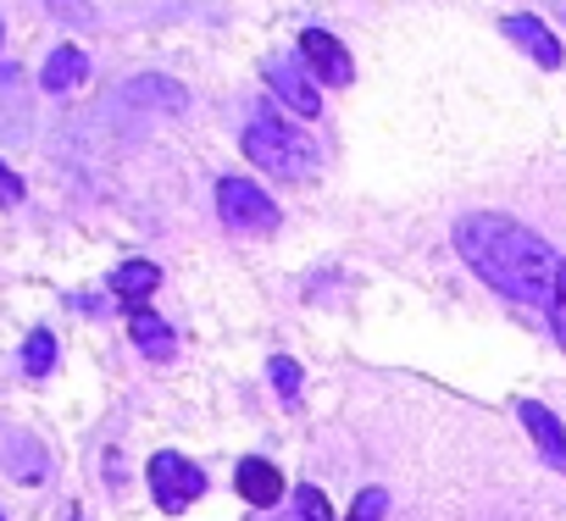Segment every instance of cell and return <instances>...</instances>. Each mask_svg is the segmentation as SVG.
<instances>
[{
	"label": "cell",
	"mask_w": 566,
	"mask_h": 521,
	"mask_svg": "<svg viewBox=\"0 0 566 521\" xmlns=\"http://www.w3.org/2000/svg\"><path fill=\"white\" fill-rule=\"evenodd\" d=\"M455 249H461L467 267H472L483 284H494L505 300H516V306H549L560 260H555V249H549L533 227H522L516 216L467 211V216L455 222Z\"/></svg>",
	"instance_id": "6da1fadb"
},
{
	"label": "cell",
	"mask_w": 566,
	"mask_h": 521,
	"mask_svg": "<svg viewBox=\"0 0 566 521\" xmlns=\"http://www.w3.org/2000/svg\"><path fill=\"white\" fill-rule=\"evenodd\" d=\"M244 156L261 167V172H272V178H283V183H301V178H312V167H317V150H312V139L301 134V128H290L283 117H272V111H261L250 128H244Z\"/></svg>",
	"instance_id": "7a4b0ae2"
},
{
	"label": "cell",
	"mask_w": 566,
	"mask_h": 521,
	"mask_svg": "<svg viewBox=\"0 0 566 521\" xmlns=\"http://www.w3.org/2000/svg\"><path fill=\"white\" fill-rule=\"evenodd\" d=\"M200 493H206V471L189 455H178V449H156L150 455V499H156V510L184 515Z\"/></svg>",
	"instance_id": "3957f363"
},
{
	"label": "cell",
	"mask_w": 566,
	"mask_h": 521,
	"mask_svg": "<svg viewBox=\"0 0 566 521\" xmlns=\"http://www.w3.org/2000/svg\"><path fill=\"white\" fill-rule=\"evenodd\" d=\"M217 216L239 233H272L277 227L272 194H261V183H250V178H217Z\"/></svg>",
	"instance_id": "277c9868"
},
{
	"label": "cell",
	"mask_w": 566,
	"mask_h": 521,
	"mask_svg": "<svg viewBox=\"0 0 566 521\" xmlns=\"http://www.w3.org/2000/svg\"><path fill=\"white\" fill-rule=\"evenodd\" d=\"M266 89H272V95H277L283 106H290L295 117H306V123H312V117L323 111L317 78H312V73L301 67V62H290V56H272V62H266Z\"/></svg>",
	"instance_id": "5b68a950"
},
{
	"label": "cell",
	"mask_w": 566,
	"mask_h": 521,
	"mask_svg": "<svg viewBox=\"0 0 566 521\" xmlns=\"http://www.w3.org/2000/svg\"><path fill=\"white\" fill-rule=\"evenodd\" d=\"M301 62H306V73H312L317 84H350V78H356L350 51H345L328 29H306V34H301Z\"/></svg>",
	"instance_id": "8992f818"
},
{
	"label": "cell",
	"mask_w": 566,
	"mask_h": 521,
	"mask_svg": "<svg viewBox=\"0 0 566 521\" xmlns=\"http://www.w3.org/2000/svg\"><path fill=\"white\" fill-rule=\"evenodd\" d=\"M516 416H522L527 438L538 444V455H544L555 471H566V427L555 422V411H544L538 400H522V405H516Z\"/></svg>",
	"instance_id": "52a82bcc"
},
{
	"label": "cell",
	"mask_w": 566,
	"mask_h": 521,
	"mask_svg": "<svg viewBox=\"0 0 566 521\" xmlns=\"http://www.w3.org/2000/svg\"><path fill=\"white\" fill-rule=\"evenodd\" d=\"M505 34H511V45H522L538 67H560V40L538 23V18H527V12H516V18H505Z\"/></svg>",
	"instance_id": "ba28073f"
},
{
	"label": "cell",
	"mask_w": 566,
	"mask_h": 521,
	"mask_svg": "<svg viewBox=\"0 0 566 521\" xmlns=\"http://www.w3.org/2000/svg\"><path fill=\"white\" fill-rule=\"evenodd\" d=\"M128 333H134V344H139V355L145 361H172V328L150 311V306H128Z\"/></svg>",
	"instance_id": "9c48e42d"
},
{
	"label": "cell",
	"mask_w": 566,
	"mask_h": 521,
	"mask_svg": "<svg viewBox=\"0 0 566 521\" xmlns=\"http://www.w3.org/2000/svg\"><path fill=\"white\" fill-rule=\"evenodd\" d=\"M233 488L255 504V510H272L277 499H283V477H277V466L272 460H239V477H233Z\"/></svg>",
	"instance_id": "30bf717a"
},
{
	"label": "cell",
	"mask_w": 566,
	"mask_h": 521,
	"mask_svg": "<svg viewBox=\"0 0 566 521\" xmlns=\"http://www.w3.org/2000/svg\"><path fill=\"white\" fill-rule=\"evenodd\" d=\"M156 284H161L156 260H123V267L112 273V295H117L123 306H145V300L156 295Z\"/></svg>",
	"instance_id": "8fae6325"
},
{
	"label": "cell",
	"mask_w": 566,
	"mask_h": 521,
	"mask_svg": "<svg viewBox=\"0 0 566 521\" xmlns=\"http://www.w3.org/2000/svg\"><path fill=\"white\" fill-rule=\"evenodd\" d=\"M84 78H90V56H84L78 45H56L51 62H45V73H40V84H45L51 95H67V89H78Z\"/></svg>",
	"instance_id": "7c38bea8"
},
{
	"label": "cell",
	"mask_w": 566,
	"mask_h": 521,
	"mask_svg": "<svg viewBox=\"0 0 566 521\" xmlns=\"http://www.w3.org/2000/svg\"><path fill=\"white\" fill-rule=\"evenodd\" d=\"M123 100L128 106H156V111H184L189 106V95H184V84H172V78H134L128 89H123Z\"/></svg>",
	"instance_id": "4fadbf2b"
},
{
	"label": "cell",
	"mask_w": 566,
	"mask_h": 521,
	"mask_svg": "<svg viewBox=\"0 0 566 521\" xmlns=\"http://www.w3.org/2000/svg\"><path fill=\"white\" fill-rule=\"evenodd\" d=\"M255 521H328V499H323V488H295V504L283 510V515H272V510H261Z\"/></svg>",
	"instance_id": "5bb4252c"
},
{
	"label": "cell",
	"mask_w": 566,
	"mask_h": 521,
	"mask_svg": "<svg viewBox=\"0 0 566 521\" xmlns=\"http://www.w3.org/2000/svg\"><path fill=\"white\" fill-rule=\"evenodd\" d=\"M51 366H56V333L34 328L29 344H23V372H29V378H45Z\"/></svg>",
	"instance_id": "9a60e30c"
},
{
	"label": "cell",
	"mask_w": 566,
	"mask_h": 521,
	"mask_svg": "<svg viewBox=\"0 0 566 521\" xmlns=\"http://www.w3.org/2000/svg\"><path fill=\"white\" fill-rule=\"evenodd\" d=\"M266 372H272V389H277L283 405H295V400H301V383H306V378H301V366H295L290 355H272Z\"/></svg>",
	"instance_id": "2e32d148"
},
{
	"label": "cell",
	"mask_w": 566,
	"mask_h": 521,
	"mask_svg": "<svg viewBox=\"0 0 566 521\" xmlns=\"http://www.w3.org/2000/svg\"><path fill=\"white\" fill-rule=\"evenodd\" d=\"M12 471H18V482H45V449L18 438L12 444Z\"/></svg>",
	"instance_id": "e0dca14e"
},
{
	"label": "cell",
	"mask_w": 566,
	"mask_h": 521,
	"mask_svg": "<svg viewBox=\"0 0 566 521\" xmlns=\"http://www.w3.org/2000/svg\"><path fill=\"white\" fill-rule=\"evenodd\" d=\"M384 515H389V493L384 488H361L345 521H384Z\"/></svg>",
	"instance_id": "ac0fdd59"
},
{
	"label": "cell",
	"mask_w": 566,
	"mask_h": 521,
	"mask_svg": "<svg viewBox=\"0 0 566 521\" xmlns=\"http://www.w3.org/2000/svg\"><path fill=\"white\" fill-rule=\"evenodd\" d=\"M549 322H555V339L566 350V260H560V273H555V295H549Z\"/></svg>",
	"instance_id": "d6986e66"
},
{
	"label": "cell",
	"mask_w": 566,
	"mask_h": 521,
	"mask_svg": "<svg viewBox=\"0 0 566 521\" xmlns=\"http://www.w3.org/2000/svg\"><path fill=\"white\" fill-rule=\"evenodd\" d=\"M0 205H23V178L0 161Z\"/></svg>",
	"instance_id": "ffe728a7"
},
{
	"label": "cell",
	"mask_w": 566,
	"mask_h": 521,
	"mask_svg": "<svg viewBox=\"0 0 566 521\" xmlns=\"http://www.w3.org/2000/svg\"><path fill=\"white\" fill-rule=\"evenodd\" d=\"M51 12L67 18V23H90V18H95V12H90V0H51Z\"/></svg>",
	"instance_id": "44dd1931"
},
{
	"label": "cell",
	"mask_w": 566,
	"mask_h": 521,
	"mask_svg": "<svg viewBox=\"0 0 566 521\" xmlns=\"http://www.w3.org/2000/svg\"><path fill=\"white\" fill-rule=\"evenodd\" d=\"M67 521H84V504H67Z\"/></svg>",
	"instance_id": "7402d4cb"
},
{
	"label": "cell",
	"mask_w": 566,
	"mask_h": 521,
	"mask_svg": "<svg viewBox=\"0 0 566 521\" xmlns=\"http://www.w3.org/2000/svg\"><path fill=\"white\" fill-rule=\"evenodd\" d=\"M0 521H7V515H0Z\"/></svg>",
	"instance_id": "603a6c76"
}]
</instances>
